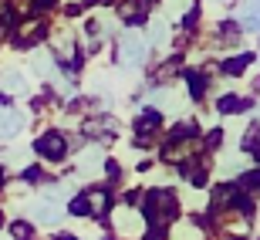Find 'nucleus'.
Here are the masks:
<instances>
[{
  "label": "nucleus",
  "instance_id": "16",
  "mask_svg": "<svg viewBox=\"0 0 260 240\" xmlns=\"http://www.w3.org/2000/svg\"><path fill=\"white\" fill-rule=\"evenodd\" d=\"M30 65H34V71H41V75H51V58H48V54H41V51H38Z\"/></svg>",
  "mask_w": 260,
  "mask_h": 240
},
{
  "label": "nucleus",
  "instance_id": "22",
  "mask_svg": "<svg viewBox=\"0 0 260 240\" xmlns=\"http://www.w3.org/2000/svg\"><path fill=\"white\" fill-rule=\"evenodd\" d=\"M58 240H75V237H71V233H61V237Z\"/></svg>",
  "mask_w": 260,
  "mask_h": 240
},
{
  "label": "nucleus",
  "instance_id": "18",
  "mask_svg": "<svg viewBox=\"0 0 260 240\" xmlns=\"http://www.w3.org/2000/svg\"><path fill=\"white\" fill-rule=\"evenodd\" d=\"M10 20H14L10 7H0V34H7V31H10Z\"/></svg>",
  "mask_w": 260,
  "mask_h": 240
},
{
  "label": "nucleus",
  "instance_id": "17",
  "mask_svg": "<svg viewBox=\"0 0 260 240\" xmlns=\"http://www.w3.org/2000/svg\"><path fill=\"white\" fill-rule=\"evenodd\" d=\"M10 233H14V240H30V223H14Z\"/></svg>",
  "mask_w": 260,
  "mask_h": 240
},
{
  "label": "nucleus",
  "instance_id": "5",
  "mask_svg": "<svg viewBox=\"0 0 260 240\" xmlns=\"http://www.w3.org/2000/svg\"><path fill=\"white\" fill-rule=\"evenodd\" d=\"M34 149H38L44 159H64L68 142H64V135H61V132H44L38 142H34Z\"/></svg>",
  "mask_w": 260,
  "mask_h": 240
},
{
  "label": "nucleus",
  "instance_id": "11",
  "mask_svg": "<svg viewBox=\"0 0 260 240\" xmlns=\"http://www.w3.org/2000/svg\"><path fill=\"white\" fill-rule=\"evenodd\" d=\"M118 14H122V20H139L145 14V4L142 0H125V4L118 7Z\"/></svg>",
  "mask_w": 260,
  "mask_h": 240
},
{
  "label": "nucleus",
  "instance_id": "1",
  "mask_svg": "<svg viewBox=\"0 0 260 240\" xmlns=\"http://www.w3.org/2000/svg\"><path fill=\"white\" fill-rule=\"evenodd\" d=\"M105 203H108L105 190H85L71 200V210H75L78 217H98V213L105 210Z\"/></svg>",
  "mask_w": 260,
  "mask_h": 240
},
{
  "label": "nucleus",
  "instance_id": "6",
  "mask_svg": "<svg viewBox=\"0 0 260 240\" xmlns=\"http://www.w3.org/2000/svg\"><path fill=\"white\" fill-rule=\"evenodd\" d=\"M30 217L38 223H44V227H54L61 220V206L54 200H38V203H30Z\"/></svg>",
  "mask_w": 260,
  "mask_h": 240
},
{
  "label": "nucleus",
  "instance_id": "20",
  "mask_svg": "<svg viewBox=\"0 0 260 240\" xmlns=\"http://www.w3.org/2000/svg\"><path fill=\"white\" fill-rule=\"evenodd\" d=\"M189 85H193V95H203V75H189Z\"/></svg>",
  "mask_w": 260,
  "mask_h": 240
},
{
  "label": "nucleus",
  "instance_id": "10",
  "mask_svg": "<svg viewBox=\"0 0 260 240\" xmlns=\"http://www.w3.org/2000/svg\"><path fill=\"white\" fill-rule=\"evenodd\" d=\"M0 85H4V88H7V92H10V95H20V92H27V78H24V75H20V71H17V68H10V71H7V75H4V78H0Z\"/></svg>",
  "mask_w": 260,
  "mask_h": 240
},
{
  "label": "nucleus",
  "instance_id": "7",
  "mask_svg": "<svg viewBox=\"0 0 260 240\" xmlns=\"http://www.w3.org/2000/svg\"><path fill=\"white\" fill-rule=\"evenodd\" d=\"M44 34H48V24H44V20H27V24H20L17 41L24 44V48H30V44L44 41Z\"/></svg>",
  "mask_w": 260,
  "mask_h": 240
},
{
  "label": "nucleus",
  "instance_id": "13",
  "mask_svg": "<svg viewBox=\"0 0 260 240\" xmlns=\"http://www.w3.org/2000/svg\"><path fill=\"white\" fill-rule=\"evenodd\" d=\"M220 108H223V112H243V108H247V102H243V98H237V95H226L220 102Z\"/></svg>",
  "mask_w": 260,
  "mask_h": 240
},
{
  "label": "nucleus",
  "instance_id": "14",
  "mask_svg": "<svg viewBox=\"0 0 260 240\" xmlns=\"http://www.w3.org/2000/svg\"><path fill=\"white\" fill-rule=\"evenodd\" d=\"M152 41H155V44H166V41H169V27H166V20H152Z\"/></svg>",
  "mask_w": 260,
  "mask_h": 240
},
{
  "label": "nucleus",
  "instance_id": "21",
  "mask_svg": "<svg viewBox=\"0 0 260 240\" xmlns=\"http://www.w3.org/2000/svg\"><path fill=\"white\" fill-rule=\"evenodd\" d=\"M243 183H247V190H260V173H250Z\"/></svg>",
  "mask_w": 260,
  "mask_h": 240
},
{
  "label": "nucleus",
  "instance_id": "15",
  "mask_svg": "<svg viewBox=\"0 0 260 240\" xmlns=\"http://www.w3.org/2000/svg\"><path fill=\"white\" fill-rule=\"evenodd\" d=\"M247 65H250V54H240V58H230V61H226V65H223V71L237 75V71H243Z\"/></svg>",
  "mask_w": 260,
  "mask_h": 240
},
{
  "label": "nucleus",
  "instance_id": "19",
  "mask_svg": "<svg viewBox=\"0 0 260 240\" xmlns=\"http://www.w3.org/2000/svg\"><path fill=\"white\" fill-rule=\"evenodd\" d=\"M152 102H155V105H162V108H169L173 95H169V92H155V95H152Z\"/></svg>",
  "mask_w": 260,
  "mask_h": 240
},
{
  "label": "nucleus",
  "instance_id": "9",
  "mask_svg": "<svg viewBox=\"0 0 260 240\" xmlns=\"http://www.w3.org/2000/svg\"><path fill=\"white\" fill-rule=\"evenodd\" d=\"M24 129V115L20 112H0V139H10Z\"/></svg>",
  "mask_w": 260,
  "mask_h": 240
},
{
  "label": "nucleus",
  "instance_id": "2",
  "mask_svg": "<svg viewBox=\"0 0 260 240\" xmlns=\"http://www.w3.org/2000/svg\"><path fill=\"white\" fill-rule=\"evenodd\" d=\"M118 58H122V65H142V61H145V41H142V34L125 31L122 41H118Z\"/></svg>",
  "mask_w": 260,
  "mask_h": 240
},
{
  "label": "nucleus",
  "instance_id": "12",
  "mask_svg": "<svg viewBox=\"0 0 260 240\" xmlns=\"http://www.w3.org/2000/svg\"><path fill=\"white\" fill-rule=\"evenodd\" d=\"M173 240H200V230H196L193 223H176Z\"/></svg>",
  "mask_w": 260,
  "mask_h": 240
},
{
  "label": "nucleus",
  "instance_id": "3",
  "mask_svg": "<svg viewBox=\"0 0 260 240\" xmlns=\"http://www.w3.org/2000/svg\"><path fill=\"white\" fill-rule=\"evenodd\" d=\"M145 213H149L152 220H159V223L173 220V213H176L173 193H169V190H155V193H149V206H145Z\"/></svg>",
  "mask_w": 260,
  "mask_h": 240
},
{
  "label": "nucleus",
  "instance_id": "4",
  "mask_svg": "<svg viewBox=\"0 0 260 240\" xmlns=\"http://www.w3.org/2000/svg\"><path fill=\"white\" fill-rule=\"evenodd\" d=\"M112 223H115V230H118V233H125V237H132V233H142V230H145L142 213L128 210V206H118V210L112 213Z\"/></svg>",
  "mask_w": 260,
  "mask_h": 240
},
{
  "label": "nucleus",
  "instance_id": "8",
  "mask_svg": "<svg viewBox=\"0 0 260 240\" xmlns=\"http://www.w3.org/2000/svg\"><path fill=\"white\" fill-rule=\"evenodd\" d=\"M240 24L247 31H260V0H243L240 4Z\"/></svg>",
  "mask_w": 260,
  "mask_h": 240
}]
</instances>
